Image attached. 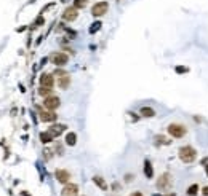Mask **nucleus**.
I'll return each instance as SVG.
<instances>
[{"mask_svg": "<svg viewBox=\"0 0 208 196\" xmlns=\"http://www.w3.org/2000/svg\"><path fill=\"white\" fill-rule=\"evenodd\" d=\"M77 18H78V10L75 7H67L62 11V21H66V22H72Z\"/></svg>", "mask_w": 208, "mask_h": 196, "instance_id": "obj_7", "label": "nucleus"}, {"mask_svg": "<svg viewBox=\"0 0 208 196\" xmlns=\"http://www.w3.org/2000/svg\"><path fill=\"white\" fill-rule=\"evenodd\" d=\"M154 140H155V145H170L171 144V140L167 139V137L162 136V134H157V136L154 137Z\"/></svg>", "mask_w": 208, "mask_h": 196, "instance_id": "obj_19", "label": "nucleus"}, {"mask_svg": "<svg viewBox=\"0 0 208 196\" xmlns=\"http://www.w3.org/2000/svg\"><path fill=\"white\" fill-rule=\"evenodd\" d=\"M175 72L179 73V75H183V73H189V67H186V65H176Z\"/></svg>", "mask_w": 208, "mask_h": 196, "instance_id": "obj_25", "label": "nucleus"}, {"mask_svg": "<svg viewBox=\"0 0 208 196\" xmlns=\"http://www.w3.org/2000/svg\"><path fill=\"white\" fill-rule=\"evenodd\" d=\"M154 196H176V193L171 191V193H168V195H154Z\"/></svg>", "mask_w": 208, "mask_h": 196, "instance_id": "obj_31", "label": "nucleus"}, {"mask_svg": "<svg viewBox=\"0 0 208 196\" xmlns=\"http://www.w3.org/2000/svg\"><path fill=\"white\" fill-rule=\"evenodd\" d=\"M59 104H61V100H59V97L56 96H48L43 99V107L48 108V110H56L58 107H59Z\"/></svg>", "mask_w": 208, "mask_h": 196, "instance_id": "obj_9", "label": "nucleus"}, {"mask_svg": "<svg viewBox=\"0 0 208 196\" xmlns=\"http://www.w3.org/2000/svg\"><path fill=\"white\" fill-rule=\"evenodd\" d=\"M50 61L51 64H54L56 67H64L67 62H69V56L62 51H54L51 56H50Z\"/></svg>", "mask_w": 208, "mask_h": 196, "instance_id": "obj_5", "label": "nucleus"}, {"mask_svg": "<svg viewBox=\"0 0 208 196\" xmlns=\"http://www.w3.org/2000/svg\"><path fill=\"white\" fill-rule=\"evenodd\" d=\"M167 132L171 139H183L187 134V126L183 123H170L167 126Z\"/></svg>", "mask_w": 208, "mask_h": 196, "instance_id": "obj_2", "label": "nucleus"}, {"mask_svg": "<svg viewBox=\"0 0 208 196\" xmlns=\"http://www.w3.org/2000/svg\"><path fill=\"white\" fill-rule=\"evenodd\" d=\"M143 171H144V176H146V179H152V177H154V166H152V163L149 160L144 161Z\"/></svg>", "mask_w": 208, "mask_h": 196, "instance_id": "obj_16", "label": "nucleus"}, {"mask_svg": "<svg viewBox=\"0 0 208 196\" xmlns=\"http://www.w3.org/2000/svg\"><path fill=\"white\" fill-rule=\"evenodd\" d=\"M197 150L192 145H183V147L178 148V158L183 161L184 164H192L197 160Z\"/></svg>", "mask_w": 208, "mask_h": 196, "instance_id": "obj_1", "label": "nucleus"}, {"mask_svg": "<svg viewBox=\"0 0 208 196\" xmlns=\"http://www.w3.org/2000/svg\"><path fill=\"white\" fill-rule=\"evenodd\" d=\"M109 11V3H107L106 0H101V2H96V3L91 7V15L94 18H101L104 16L106 13Z\"/></svg>", "mask_w": 208, "mask_h": 196, "instance_id": "obj_4", "label": "nucleus"}, {"mask_svg": "<svg viewBox=\"0 0 208 196\" xmlns=\"http://www.w3.org/2000/svg\"><path fill=\"white\" fill-rule=\"evenodd\" d=\"M43 156H45V160H51V150H48V148H47V150H43Z\"/></svg>", "mask_w": 208, "mask_h": 196, "instance_id": "obj_26", "label": "nucleus"}, {"mask_svg": "<svg viewBox=\"0 0 208 196\" xmlns=\"http://www.w3.org/2000/svg\"><path fill=\"white\" fill-rule=\"evenodd\" d=\"M39 139H40L42 144H50V142H53L54 140V136L50 131H43V132L39 134Z\"/></svg>", "mask_w": 208, "mask_h": 196, "instance_id": "obj_17", "label": "nucleus"}, {"mask_svg": "<svg viewBox=\"0 0 208 196\" xmlns=\"http://www.w3.org/2000/svg\"><path fill=\"white\" fill-rule=\"evenodd\" d=\"M75 144H77V134H75V132H67V134H66V145L74 147Z\"/></svg>", "mask_w": 208, "mask_h": 196, "instance_id": "obj_18", "label": "nucleus"}, {"mask_svg": "<svg viewBox=\"0 0 208 196\" xmlns=\"http://www.w3.org/2000/svg\"><path fill=\"white\" fill-rule=\"evenodd\" d=\"M66 129H67V126H66V124H53V126H51L48 131L51 132V134L54 136V139H56V137L61 136V134L66 131Z\"/></svg>", "mask_w": 208, "mask_h": 196, "instance_id": "obj_15", "label": "nucleus"}, {"mask_svg": "<svg viewBox=\"0 0 208 196\" xmlns=\"http://www.w3.org/2000/svg\"><path fill=\"white\" fill-rule=\"evenodd\" d=\"M117 2H120V0H117Z\"/></svg>", "mask_w": 208, "mask_h": 196, "instance_id": "obj_35", "label": "nucleus"}, {"mask_svg": "<svg viewBox=\"0 0 208 196\" xmlns=\"http://www.w3.org/2000/svg\"><path fill=\"white\" fill-rule=\"evenodd\" d=\"M93 183L96 185V187H98L99 190H102V191H107V188H109L107 182H106L104 179H102L101 176H93Z\"/></svg>", "mask_w": 208, "mask_h": 196, "instance_id": "obj_14", "label": "nucleus"}, {"mask_svg": "<svg viewBox=\"0 0 208 196\" xmlns=\"http://www.w3.org/2000/svg\"><path fill=\"white\" fill-rule=\"evenodd\" d=\"M54 179L59 182V183L66 185L70 182V172L67 171V169H56L54 171Z\"/></svg>", "mask_w": 208, "mask_h": 196, "instance_id": "obj_8", "label": "nucleus"}, {"mask_svg": "<svg viewBox=\"0 0 208 196\" xmlns=\"http://www.w3.org/2000/svg\"><path fill=\"white\" fill-rule=\"evenodd\" d=\"M130 196H144V195H143V193H141V191H133Z\"/></svg>", "mask_w": 208, "mask_h": 196, "instance_id": "obj_30", "label": "nucleus"}, {"mask_svg": "<svg viewBox=\"0 0 208 196\" xmlns=\"http://www.w3.org/2000/svg\"><path fill=\"white\" fill-rule=\"evenodd\" d=\"M61 196H78V185L75 183H66L61 190Z\"/></svg>", "mask_w": 208, "mask_h": 196, "instance_id": "obj_10", "label": "nucleus"}, {"mask_svg": "<svg viewBox=\"0 0 208 196\" xmlns=\"http://www.w3.org/2000/svg\"><path fill=\"white\" fill-rule=\"evenodd\" d=\"M58 86H59V89H67L70 84V75L69 73H64V75L58 77Z\"/></svg>", "mask_w": 208, "mask_h": 196, "instance_id": "obj_12", "label": "nucleus"}, {"mask_svg": "<svg viewBox=\"0 0 208 196\" xmlns=\"http://www.w3.org/2000/svg\"><path fill=\"white\" fill-rule=\"evenodd\" d=\"M47 61H48V57H43V59L40 61V65H45V64H47Z\"/></svg>", "mask_w": 208, "mask_h": 196, "instance_id": "obj_32", "label": "nucleus"}, {"mask_svg": "<svg viewBox=\"0 0 208 196\" xmlns=\"http://www.w3.org/2000/svg\"><path fill=\"white\" fill-rule=\"evenodd\" d=\"M43 24H45V19H43V16H42V15H39V16H37V19L34 21L32 29H37V27H40V26H43Z\"/></svg>", "mask_w": 208, "mask_h": 196, "instance_id": "obj_23", "label": "nucleus"}, {"mask_svg": "<svg viewBox=\"0 0 208 196\" xmlns=\"http://www.w3.org/2000/svg\"><path fill=\"white\" fill-rule=\"evenodd\" d=\"M40 86H47V88H53L54 84V77L51 73H42L40 75Z\"/></svg>", "mask_w": 208, "mask_h": 196, "instance_id": "obj_11", "label": "nucleus"}, {"mask_svg": "<svg viewBox=\"0 0 208 196\" xmlns=\"http://www.w3.org/2000/svg\"><path fill=\"white\" fill-rule=\"evenodd\" d=\"M39 116H40V120L43 121V123H54V121L58 120V115L54 110H48V108H42L40 112H39Z\"/></svg>", "mask_w": 208, "mask_h": 196, "instance_id": "obj_6", "label": "nucleus"}, {"mask_svg": "<svg viewBox=\"0 0 208 196\" xmlns=\"http://www.w3.org/2000/svg\"><path fill=\"white\" fill-rule=\"evenodd\" d=\"M37 92H39V96H42L43 99H45V97L51 96V92H53V88H47V86H40Z\"/></svg>", "mask_w": 208, "mask_h": 196, "instance_id": "obj_21", "label": "nucleus"}, {"mask_svg": "<svg viewBox=\"0 0 208 196\" xmlns=\"http://www.w3.org/2000/svg\"><path fill=\"white\" fill-rule=\"evenodd\" d=\"M171 185H173V176L170 172H163L155 182V187H157L159 191H168L171 188Z\"/></svg>", "mask_w": 208, "mask_h": 196, "instance_id": "obj_3", "label": "nucleus"}, {"mask_svg": "<svg viewBox=\"0 0 208 196\" xmlns=\"http://www.w3.org/2000/svg\"><path fill=\"white\" fill-rule=\"evenodd\" d=\"M61 2H64V3H66V2H67V0H61Z\"/></svg>", "mask_w": 208, "mask_h": 196, "instance_id": "obj_34", "label": "nucleus"}, {"mask_svg": "<svg viewBox=\"0 0 208 196\" xmlns=\"http://www.w3.org/2000/svg\"><path fill=\"white\" fill-rule=\"evenodd\" d=\"M200 191V187L199 183H192L187 187V190H186V195L187 196H197V193Z\"/></svg>", "mask_w": 208, "mask_h": 196, "instance_id": "obj_20", "label": "nucleus"}, {"mask_svg": "<svg viewBox=\"0 0 208 196\" xmlns=\"http://www.w3.org/2000/svg\"><path fill=\"white\" fill-rule=\"evenodd\" d=\"M133 179H135V176H131V174H127V176H125V182H131Z\"/></svg>", "mask_w": 208, "mask_h": 196, "instance_id": "obj_29", "label": "nucleus"}, {"mask_svg": "<svg viewBox=\"0 0 208 196\" xmlns=\"http://www.w3.org/2000/svg\"><path fill=\"white\" fill-rule=\"evenodd\" d=\"M139 115L143 116V118H154V116L157 115V112H155L152 107H147V105H144V107L139 108Z\"/></svg>", "mask_w": 208, "mask_h": 196, "instance_id": "obj_13", "label": "nucleus"}, {"mask_svg": "<svg viewBox=\"0 0 208 196\" xmlns=\"http://www.w3.org/2000/svg\"><path fill=\"white\" fill-rule=\"evenodd\" d=\"M64 73H67V72H64V70H61V69H56L53 75H56V77H61V75H64Z\"/></svg>", "mask_w": 208, "mask_h": 196, "instance_id": "obj_27", "label": "nucleus"}, {"mask_svg": "<svg viewBox=\"0 0 208 196\" xmlns=\"http://www.w3.org/2000/svg\"><path fill=\"white\" fill-rule=\"evenodd\" d=\"M200 193H202V196H208V185H205V187L202 188V191H200Z\"/></svg>", "mask_w": 208, "mask_h": 196, "instance_id": "obj_28", "label": "nucleus"}, {"mask_svg": "<svg viewBox=\"0 0 208 196\" xmlns=\"http://www.w3.org/2000/svg\"><path fill=\"white\" fill-rule=\"evenodd\" d=\"M88 5V0H74L72 2V7H75L77 10H83Z\"/></svg>", "mask_w": 208, "mask_h": 196, "instance_id": "obj_22", "label": "nucleus"}, {"mask_svg": "<svg viewBox=\"0 0 208 196\" xmlns=\"http://www.w3.org/2000/svg\"><path fill=\"white\" fill-rule=\"evenodd\" d=\"M101 26H102V22H101V21H96V22H93V24H91V27H90V30H88V32H90V34L98 32L99 29H101Z\"/></svg>", "mask_w": 208, "mask_h": 196, "instance_id": "obj_24", "label": "nucleus"}, {"mask_svg": "<svg viewBox=\"0 0 208 196\" xmlns=\"http://www.w3.org/2000/svg\"><path fill=\"white\" fill-rule=\"evenodd\" d=\"M205 174H207V177H208V163L205 164Z\"/></svg>", "mask_w": 208, "mask_h": 196, "instance_id": "obj_33", "label": "nucleus"}]
</instances>
